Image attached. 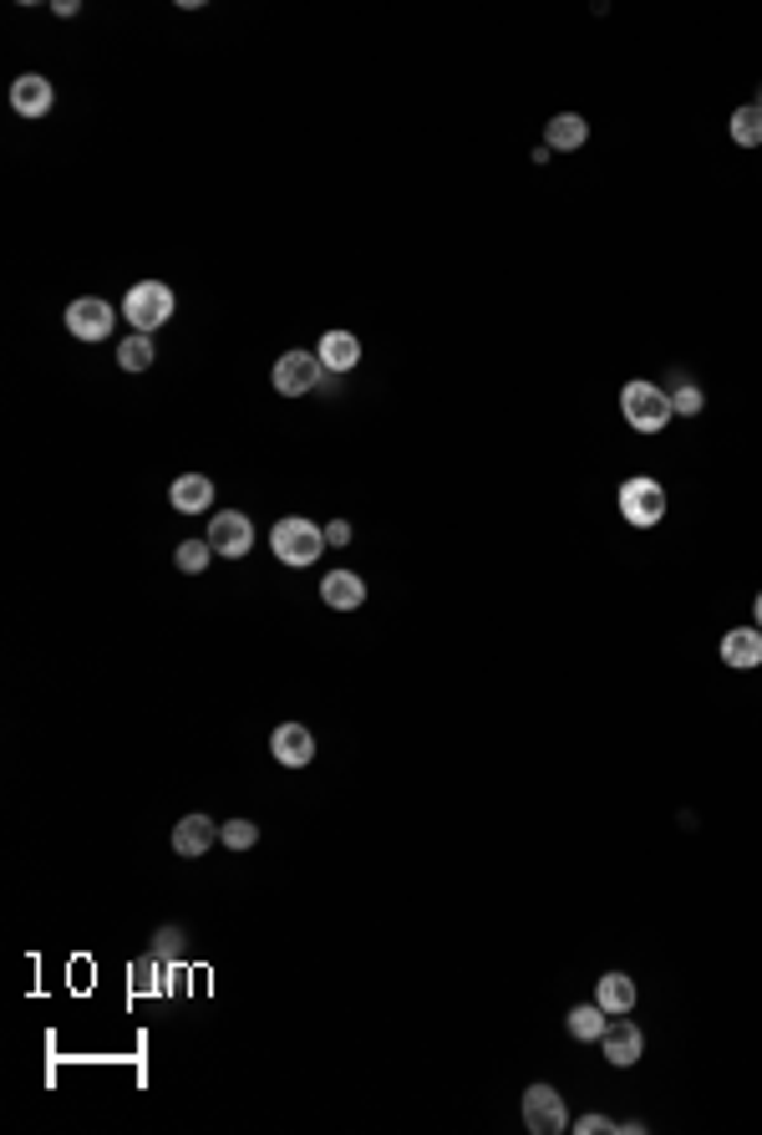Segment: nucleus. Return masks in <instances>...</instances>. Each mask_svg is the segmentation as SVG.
<instances>
[{
    "instance_id": "1",
    "label": "nucleus",
    "mask_w": 762,
    "mask_h": 1135,
    "mask_svg": "<svg viewBox=\"0 0 762 1135\" xmlns=\"http://www.w3.org/2000/svg\"><path fill=\"white\" fill-rule=\"evenodd\" d=\"M620 412H625V424L635 428V434H661V428L676 418L671 412V392H661L655 382H625L620 387Z\"/></svg>"
},
{
    "instance_id": "2",
    "label": "nucleus",
    "mask_w": 762,
    "mask_h": 1135,
    "mask_svg": "<svg viewBox=\"0 0 762 1135\" xmlns=\"http://www.w3.org/2000/svg\"><path fill=\"white\" fill-rule=\"evenodd\" d=\"M270 545H274V560H285V566L305 570L321 560L325 550V530H315L310 520H300V515H290V520H280L270 530Z\"/></svg>"
},
{
    "instance_id": "3",
    "label": "nucleus",
    "mask_w": 762,
    "mask_h": 1135,
    "mask_svg": "<svg viewBox=\"0 0 762 1135\" xmlns=\"http://www.w3.org/2000/svg\"><path fill=\"white\" fill-rule=\"evenodd\" d=\"M122 316H128V327L153 337L168 316H173V290H168L163 280H138V286L122 296Z\"/></svg>"
},
{
    "instance_id": "4",
    "label": "nucleus",
    "mask_w": 762,
    "mask_h": 1135,
    "mask_svg": "<svg viewBox=\"0 0 762 1135\" xmlns=\"http://www.w3.org/2000/svg\"><path fill=\"white\" fill-rule=\"evenodd\" d=\"M620 515L635 530H651V525L666 520V489L651 479V474H635V479L620 484Z\"/></svg>"
},
{
    "instance_id": "5",
    "label": "nucleus",
    "mask_w": 762,
    "mask_h": 1135,
    "mask_svg": "<svg viewBox=\"0 0 762 1135\" xmlns=\"http://www.w3.org/2000/svg\"><path fill=\"white\" fill-rule=\"evenodd\" d=\"M524 1125L534 1135H564L570 1131V1111L554 1085H529L524 1089Z\"/></svg>"
},
{
    "instance_id": "6",
    "label": "nucleus",
    "mask_w": 762,
    "mask_h": 1135,
    "mask_svg": "<svg viewBox=\"0 0 762 1135\" xmlns=\"http://www.w3.org/2000/svg\"><path fill=\"white\" fill-rule=\"evenodd\" d=\"M321 357L315 351H285L280 362H274V372H270V382H274V392H285V398H300V392H310V387L321 382Z\"/></svg>"
},
{
    "instance_id": "7",
    "label": "nucleus",
    "mask_w": 762,
    "mask_h": 1135,
    "mask_svg": "<svg viewBox=\"0 0 762 1135\" xmlns=\"http://www.w3.org/2000/svg\"><path fill=\"white\" fill-rule=\"evenodd\" d=\"M600 1049H605V1059L615 1064V1069H631V1064H641V1054H645V1034H641V1024H631L625 1014L610 1018L605 1034H600Z\"/></svg>"
},
{
    "instance_id": "8",
    "label": "nucleus",
    "mask_w": 762,
    "mask_h": 1135,
    "mask_svg": "<svg viewBox=\"0 0 762 1135\" xmlns=\"http://www.w3.org/2000/svg\"><path fill=\"white\" fill-rule=\"evenodd\" d=\"M67 331L77 341H108L112 337V306L102 296H82L67 306Z\"/></svg>"
},
{
    "instance_id": "9",
    "label": "nucleus",
    "mask_w": 762,
    "mask_h": 1135,
    "mask_svg": "<svg viewBox=\"0 0 762 1135\" xmlns=\"http://www.w3.org/2000/svg\"><path fill=\"white\" fill-rule=\"evenodd\" d=\"M209 545H214V556L239 560V556H244V550L254 545L250 515H239V509H224V515H214V525H209Z\"/></svg>"
},
{
    "instance_id": "10",
    "label": "nucleus",
    "mask_w": 762,
    "mask_h": 1135,
    "mask_svg": "<svg viewBox=\"0 0 762 1135\" xmlns=\"http://www.w3.org/2000/svg\"><path fill=\"white\" fill-rule=\"evenodd\" d=\"M270 754H274V764H285V769H305V764L315 759V734H310L305 724H280L270 734Z\"/></svg>"
},
{
    "instance_id": "11",
    "label": "nucleus",
    "mask_w": 762,
    "mask_h": 1135,
    "mask_svg": "<svg viewBox=\"0 0 762 1135\" xmlns=\"http://www.w3.org/2000/svg\"><path fill=\"white\" fill-rule=\"evenodd\" d=\"M321 601L331 606V611H357V606L367 601V580H361L357 570H325L321 576Z\"/></svg>"
},
{
    "instance_id": "12",
    "label": "nucleus",
    "mask_w": 762,
    "mask_h": 1135,
    "mask_svg": "<svg viewBox=\"0 0 762 1135\" xmlns=\"http://www.w3.org/2000/svg\"><path fill=\"white\" fill-rule=\"evenodd\" d=\"M722 663L738 667V673H748V667H762V631L758 627H732L722 631Z\"/></svg>"
},
{
    "instance_id": "13",
    "label": "nucleus",
    "mask_w": 762,
    "mask_h": 1135,
    "mask_svg": "<svg viewBox=\"0 0 762 1135\" xmlns=\"http://www.w3.org/2000/svg\"><path fill=\"white\" fill-rule=\"evenodd\" d=\"M219 840V830H214V820H209V815H183L179 825H173V850H179V856H203V850L214 846Z\"/></svg>"
},
{
    "instance_id": "14",
    "label": "nucleus",
    "mask_w": 762,
    "mask_h": 1135,
    "mask_svg": "<svg viewBox=\"0 0 762 1135\" xmlns=\"http://www.w3.org/2000/svg\"><path fill=\"white\" fill-rule=\"evenodd\" d=\"M584 138H590V122L580 118V112H554L549 118V128H544V148L554 153H574V148H584Z\"/></svg>"
},
{
    "instance_id": "15",
    "label": "nucleus",
    "mask_w": 762,
    "mask_h": 1135,
    "mask_svg": "<svg viewBox=\"0 0 762 1135\" xmlns=\"http://www.w3.org/2000/svg\"><path fill=\"white\" fill-rule=\"evenodd\" d=\"M11 108L21 112V118H41V112L51 108V82L37 72H26L11 82Z\"/></svg>"
},
{
    "instance_id": "16",
    "label": "nucleus",
    "mask_w": 762,
    "mask_h": 1135,
    "mask_svg": "<svg viewBox=\"0 0 762 1135\" xmlns=\"http://www.w3.org/2000/svg\"><path fill=\"white\" fill-rule=\"evenodd\" d=\"M315 357H321L325 372H351V367L361 362V341L351 337V331H325Z\"/></svg>"
},
{
    "instance_id": "17",
    "label": "nucleus",
    "mask_w": 762,
    "mask_h": 1135,
    "mask_svg": "<svg viewBox=\"0 0 762 1135\" xmlns=\"http://www.w3.org/2000/svg\"><path fill=\"white\" fill-rule=\"evenodd\" d=\"M168 499H173V509H183V515H199V509L214 505V484L203 479V474H179L173 489H168Z\"/></svg>"
},
{
    "instance_id": "18",
    "label": "nucleus",
    "mask_w": 762,
    "mask_h": 1135,
    "mask_svg": "<svg viewBox=\"0 0 762 1135\" xmlns=\"http://www.w3.org/2000/svg\"><path fill=\"white\" fill-rule=\"evenodd\" d=\"M595 1003L605 1008L610 1018L631 1014V1008H635V978H625V973H605V978L595 983Z\"/></svg>"
},
{
    "instance_id": "19",
    "label": "nucleus",
    "mask_w": 762,
    "mask_h": 1135,
    "mask_svg": "<svg viewBox=\"0 0 762 1135\" xmlns=\"http://www.w3.org/2000/svg\"><path fill=\"white\" fill-rule=\"evenodd\" d=\"M564 1024H570V1034H574L580 1044H595L600 1034H605L610 1014L600 1008V1003H580V1008H570V1018H564Z\"/></svg>"
},
{
    "instance_id": "20",
    "label": "nucleus",
    "mask_w": 762,
    "mask_h": 1135,
    "mask_svg": "<svg viewBox=\"0 0 762 1135\" xmlns=\"http://www.w3.org/2000/svg\"><path fill=\"white\" fill-rule=\"evenodd\" d=\"M726 133H732V143H738V148H762V108H758V102H748V108L732 112Z\"/></svg>"
},
{
    "instance_id": "21",
    "label": "nucleus",
    "mask_w": 762,
    "mask_h": 1135,
    "mask_svg": "<svg viewBox=\"0 0 762 1135\" xmlns=\"http://www.w3.org/2000/svg\"><path fill=\"white\" fill-rule=\"evenodd\" d=\"M153 337H143V331H132V337H122V347H118V367L122 372H148L153 367Z\"/></svg>"
},
{
    "instance_id": "22",
    "label": "nucleus",
    "mask_w": 762,
    "mask_h": 1135,
    "mask_svg": "<svg viewBox=\"0 0 762 1135\" xmlns=\"http://www.w3.org/2000/svg\"><path fill=\"white\" fill-rule=\"evenodd\" d=\"M706 408V392L702 382H691V377L676 372V392H671V412H681V418H696V412Z\"/></svg>"
},
{
    "instance_id": "23",
    "label": "nucleus",
    "mask_w": 762,
    "mask_h": 1135,
    "mask_svg": "<svg viewBox=\"0 0 762 1135\" xmlns=\"http://www.w3.org/2000/svg\"><path fill=\"white\" fill-rule=\"evenodd\" d=\"M209 556H214V545L209 540H183L179 545V570L183 576H199V570H209Z\"/></svg>"
},
{
    "instance_id": "24",
    "label": "nucleus",
    "mask_w": 762,
    "mask_h": 1135,
    "mask_svg": "<svg viewBox=\"0 0 762 1135\" xmlns=\"http://www.w3.org/2000/svg\"><path fill=\"white\" fill-rule=\"evenodd\" d=\"M219 840H224L229 850H250L254 840H260V825L254 820H229L224 830H219Z\"/></svg>"
},
{
    "instance_id": "25",
    "label": "nucleus",
    "mask_w": 762,
    "mask_h": 1135,
    "mask_svg": "<svg viewBox=\"0 0 762 1135\" xmlns=\"http://www.w3.org/2000/svg\"><path fill=\"white\" fill-rule=\"evenodd\" d=\"M158 973H163V967H158V957H138V963H132V993H158V988H163V983H158Z\"/></svg>"
},
{
    "instance_id": "26",
    "label": "nucleus",
    "mask_w": 762,
    "mask_h": 1135,
    "mask_svg": "<svg viewBox=\"0 0 762 1135\" xmlns=\"http://www.w3.org/2000/svg\"><path fill=\"white\" fill-rule=\"evenodd\" d=\"M158 957H163V963H179V957H183L179 927H163V932H158Z\"/></svg>"
},
{
    "instance_id": "27",
    "label": "nucleus",
    "mask_w": 762,
    "mask_h": 1135,
    "mask_svg": "<svg viewBox=\"0 0 762 1135\" xmlns=\"http://www.w3.org/2000/svg\"><path fill=\"white\" fill-rule=\"evenodd\" d=\"M574 1131L580 1135H610V1131H620L615 1121H610V1115H580V1121H574Z\"/></svg>"
},
{
    "instance_id": "28",
    "label": "nucleus",
    "mask_w": 762,
    "mask_h": 1135,
    "mask_svg": "<svg viewBox=\"0 0 762 1135\" xmlns=\"http://www.w3.org/2000/svg\"><path fill=\"white\" fill-rule=\"evenodd\" d=\"M325 545H351V525L331 520V525H325Z\"/></svg>"
},
{
    "instance_id": "29",
    "label": "nucleus",
    "mask_w": 762,
    "mask_h": 1135,
    "mask_svg": "<svg viewBox=\"0 0 762 1135\" xmlns=\"http://www.w3.org/2000/svg\"><path fill=\"white\" fill-rule=\"evenodd\" d=\"M752 616H758V631H762V591H758V601H752Z\"/></svg>"
},
{
    "instance_id": "30",
    "label": "nucleus",
    "mask_w": 762,
    "mask_h": 1135,
    "mask_svg": "<svg viewBox=\"0 0 762 1135\" xmlns=\"http://www.w3.org/2000/svg\"><path fill=\"white\" fill-rule=\"evenodd\" d=\"M758 108H762V92H758Z\"/></svg>"
}]
</instances>
